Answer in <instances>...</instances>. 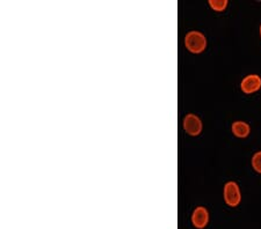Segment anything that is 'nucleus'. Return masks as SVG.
<instances>
[{"label":"nucleus","instance_id":"2","mask_svg":"<svg viewBox=\"0 0 261 229\" xmlns=\"http://www.w3.org/2000/svg\"><path fill=\"white\" fill-rule=\"evenodd\" d=\"M224 201L230 207H237L241 203V190L236 182H228L224 185Z\"/></svg>","mask_w":261,"mask_h":229},{"label":"nucleus","instance_id":"4","mask_svg":"<svg viewBox=\"0 0 261 229\" xmlns=\"http://www.w3.org/2000/svg\"><path fill=\"white\" fill-rule=\"evenodd\" d=\"M184 128L188 135L193 137L199 136L202 131L201 119L194 114H188L184 119Z\"/></svg>","mask_w":261,"mask_h":229},{"label":"nucleus","instance_id":"5","mask_svg":"<svg viewBox=\"0 0 261 229\" xmlns=\"http://www.w3.org/2000/svg\"><path fill=\"white\" fill-rule=\"evenodd\" d=\"M209 222V212L205 207H196L192 214V223L197 229H203Z\"/></svg>","mask_w":261,"mask_h":229},{"label":"nucleus","instance_id":"6","mask_svg":"<svg viewBox=\"0 0 261 229\" xmlns=\"http://www.w3.org/2000/svg\"><path fill=\"white\" fill-rule=\"evenodd\" d=\"M231 131L237 138H246L250 135V125L242 120H237L231 125Z\"/></svg>","mask_w":261,"mask_h":229},{"label":"nucleus","instance_id":"7","mask_svg":"<svg viewBox=\"0 0 261 229\" xmlns=\"http://www.w3.org/2000/svg\"><path fill=\"white\" fill-rule=\"evenodd\" d=\"M209 5L216 12H223L228 7V2L226 0H209Z\"/></svg>","mask_w":261,"mask_h":229},{"label":"nucleus","instance_id":"3","mask_svg":"<svg viewBox=\"0 0 261 229\" xmlns=\"http://www.w3.org/2000/svg\"><path fill=\"white\" fill-rule=\"evenodd\" d=\"M261 88V78L258 74H250L241 82V89L244 94H253Z\"/></svg>","mask_w":261,"mask_h":229},{"label":"nucleus","instance_id":"8","mask_svg":"<svg viewBox=\"0 0 261 229\" xmlns=\"http://www.w3.org/2000/svg\"><path fill=\"white\" fill-rule=\"evenodd\" d=\"M252 167L256 173L261 174V151L256 152L253 156H252Z\"/></svg>","mask_w":261,"mask_h":229},{"label":"nucleus","instance_id":"9","mask_svg":"<svg viewBox=\"0 0 261 229\" xmlns=\"http://www.w3.org/2000/svg\"><path fill=\"white\" fill-rule=\"evenodd\" d=\"M259 31H260V37H261V26H260V29H259Z\"/></svg>","mask_w":261,"mask_h":229},{"label":"nucleus","instance_id":"1","mask_svg":"<svg viewBox=\"0 0 261 229\" xmlns=\"http://www.w3.org/2000/svg\"><path fill=\"white\" fill-rule=\"evenodd\" d=\"M185 45L192 53H201L207 48V39L200 31H189L185 37Z\"/></svg>","mask_w":261,"mask_h":229}]
</instances>
